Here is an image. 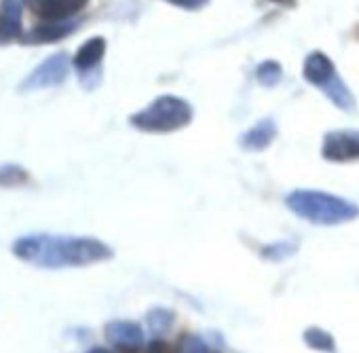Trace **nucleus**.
<instances>
[{
    "label": "nucleus",
    "mask_w": 359,
    "mask_h": 353,
    "mask_svg": "<svg viewBox=\"0 0 359 353\" xmlns=\"http://www.w3.org/2000/svg\"><path fill=\"white\" fill-rule=\"evenodd\" d=\"M148 319H150V326H152V330H156V332H163V330H167V326L171 324L173 315H171L169 311H165V309H154V311H150Z\"/></svg>",
    "instance_id": "18"
},
{
    "label": "nucleus",
    "mask_w": 359,
    "mask_h": 353,
    "mask_svg": "<svg viewBox=\"0 0 359 353\" xmlns=\"http://www.w3.org/2000/svg\"><path fill=\"white\" fill-rule=\"evenodd\" d=\"M89 353H110V351H108V349H104V347H93Z\"/></svg>",
    "instance_id": "22"
},
{
    "label": "nucleus",
    "mask_w": 359,
    "mask_h": 353,
    "mask_svg": "<svg viewBox=\"0 0 359 353\" xmlns=\"http://www.w3.org/2000/svg\"><path fill=\"white\" fill-rule=\"evenodd\" d=\"M273 3H279V5H292L294 0H273Z\"/></svg>",
    "instance_id": "23"
},
{
    "label": "nucleus",
    "mask_w": 359,
    "mask_h": 353,
    "mask_svg": "<svg viewBox=\"0 0 359 353\" xmlns=\"http://www.w3.org/2000/svg\"><path fill=\"white\" fill-rule=\"evenodd\" d=\"M177 353H210V349L199 336L187 334V336H182V340H180V345H177Z\"/></svg>",
    "instance_id": "17"
},
{
    "label": "nucleus",
    "mask_w": 359,
    "mask_h": 353,
    "mask_svg": "<svg viewBox=\"0 0 359 353\" xmlns=\"http://www.w3.org/2000/svg\"><path fill=\"white\" fill-rule=\"evenodd\" d=\"M106 338L125 353H135L144 345V330L135 321H110L106 326Z\"/></svg>",
    "instance_id": "7"
},
{
    "label": "nucleus",
    "mask_w": 359,
    "mask_h": 353,
    "mask_svg": "<svg viewBox=\"0 0 359 353\" xmlns=\"http://www.w3.org/2000/svg\"><path fill=\"white\" fill-rule=\"evenodd\" d=\"M74 30H76V22L74 20H68V22H45L43 26L30 30L28 36L24 39V43H30V45L55 43L60 39H66Z\"/></svg>",
    "instance_id": "9"
},
{
    "label": "nucleus",
    "mask_w": 359,
    "mask_h": 353,
    "mask_svg": "<svg viewBox=\"0 0 359 353\" xmlns=\"http://www.w3.org/2000/svg\"><path fill=\"white\" fill-rule=\"evenodd\" d=\"M334 76H336L334 64H332V60L325 53L315 51V53H311L306 58V62H304V79L309 83H313V85H317L321 89Z\"/></svg>",
    "instance_id": "10"
},
{
    "label": "nucleus",
    "mask_w": 359,
    "mask_h": 353,
    "mask_svg": "<svg viewBox=\"0 0 359 353\" xmlns=\"http://www.w3.org/2000/svg\"><path fill=\"white\" fill-rule=\"evenodd\" d=\"M167 3H171V5H175V7H180V9H201L208 0H167Z\"/></svg>",
    "instance_id": "19"
},
{
    "label": "nucleus",
    "mask_w": 359,
    "mask_h": 353,
    "mask_svg": "<svg viewBox=\"0 0 359 353\" xmlns=\"http://www.w3.org/2000/svg\"><path fill=\"white\" fill-rule=\"evenodd\" d=\"M148 353H167V345L161 338H154L148 347Z\"/></svg>",
    "instance_id": "21"
},
{
    "label": "nucleus",
    "mask_w": 359,
    "mask_h": 353,
    "mask_svg": "<svg viewBox=\"0 0 359 353\" xmlns=\"http://www.w3.org/2000/svg\"><path fill=\"white\" fill-rule=\"evenodd\" d=\"M304 342L317 351H323V353H334L336 351V342L332 338L330 332L321 330V328H309L304 332Z\"/></svg>",
    "instance_id": "14"
},
{
    "label": "nucleus",
    "mask_w": 359,
    "mask_h": 353,
    "mask_svg": "<svg viewBox=\"0 0 359 353\" xmlns=\"http://www.w3.org/2000/svg\"><path fill=\"white\" fill-rule=\"evenodd\" d=\"M193 108L187 100L175 95H161L148 108L131 116V125L150 133H169L191 123Z\"/></svg>",
    "instance_id": "3"
},
{
    "label": "nucleus",
    "mask_w": 359,
    "mask_h": 353,
    "mask_svg": "<svg viewBox=\"0 0 359 353\" xmlns=\"http://www.w3.org/2000/svg\"><path fill=\"white\" fill-rule=\"evenodd\" d=\"M275 135H277V125L271 119H262L248 133H243L241 144L248 150H264L275 140Z\"/></svg>",
    "instance_id": "11"
},
{
    "label": "nucleus",
    "mask_w": 359,
    "mask_h": 353,
    "mask_svg": "<svg viewBox=\"0 0 359 353\" xmlns=\"http://www.w3.org/2000/svg\"><path fill=\"white\" fill-rule=\"evenodd\" d=\"M28 180V173L18 165H3L0 167V187H15Z\"/></svg>",
    "instance_id": "16"
},
{
    "label": "nucleus",
    "mask_w": 359,
    "mask_h": 353,
    "mask_svg": "<svg viewBox=\"0 0 359 353\" xmlns=\"http://www.w3.org/2000/svg\"><path fill=\"white\" fill-rule=\"evenodd\" d=\"M22 36V0L0 3V43H11Z\"/></svg>",
    "instance_id": "8"
},
{
    "label": "nucleus",
    "mask_w": 359,
    "mask_h": 353,
    "mask_svg": "<svg viewBox=\"0 0 359 353\" xmlns=\"http://www.w3.org/2000/svg\"><path fill=\"white\" fill-rule=\"evenodd\" d=\"M13 254L36 267L64 269L87 267L112 258V250L93 237H68V235H28L13 244Z\"/></svg>",
    "instance_id": "1"
},
{
    "label": "nucleus",
    "mask_w": 359,
    "mask_h": 353,
    "mask_svg": "<svg viewBox=\"0 0 359 353\" xmlns=\"http://www.w3.org/2000/svg\"><path fill=\"white\" fill-rule=\"evenodd\" d=\"M256 79L264 85V87H275L281 81V66L277 62H262L256 68Z\"/></svg>",
    "instance_id": "15"
},
{
    "label": "nucleus",
    "mask_w": 359,
    "mask_h": 353,
    "mask_svg": "<svg viewBox=\"0 0 359 353\" xmlns=\"http://www.w3.org/2000/svg\"><path fill=\"white\" fill-rule=\"evenodd\" d=\"M104 53H106V41H104L102 36L89 39V41L76 51V55H74V66H76L81 72L91 70V68H95V66L102 62Z\"/></svg>",
    "instance_id": "12"
},
{
    "label": "nucleus",
    "mask_w": 359,
    "mask_h": 353,
    "mask_svg": "<svg viewBox=\"0 0 359 353\" xmlns=\"http://www.w3.org/2000/svg\"><path fill=\"white\" fill-rule=\"evenodd\" d=\"M321 154H323V159L334 161V163H344V161L359 159V131L357 129L330 131L323 138Z\"/></svg>",
    "instance_id": "5"
},
{
    "label": "nucleus",
    "mask_w": 359,
    "mask_h": 353,
    "mask_svg": "<svg viewBox=\"0 0 359 353\" xmlns=\"http://www.w3.org/2000/svg\"><path fill=\"white\" fill-rule=\"evenodd\" d=\"M24 3L43 22H68L87 7L89 0H24Z\"/></svg>",
    "instance_id": "6"
},
{
    "label": "nucleus",
    "mask_w": 359,
    "mask_h": 353,
    "mask_svg": "<svg viewBox=\"0 0 359 353\" xmlns=\"http://www.w3.org/2000/svg\"><path fill=\"white\" fill-rule=\"evenodd\" d=\"M287 208L313 225H342L359 216V208L342 197L321 191H294L285 199Z\"/></svg>",
    "instance_id": "2"
},
{
    "label": "nucleus",
    "mask_w": 359,
    "mask_h": 353,
    "mask_svg": "<svg viewBox=\"0 0 359 353\" xmlns=\"http://www.w3.org/2000/svg\"><path fill=\"white\" fill-rule=\"evenodd\" d=\"M321 91L334 102V106H338L340 110H346V112H351V110H355V98H353V93L348 91V87L344 85V81L336 74L332 81H327L323 87H321Z\"/></svg>",
    "instance_id": "13"
},
{
    "label": "nucleus",
    "mask_w": 359,
    "mask_h": 353,
    "mask_svg": "<svg viewBox=\"0 0 359 353\" xmlns=\"http://www.w3.org/2000/svg\"><path fill=\"white\" fill-rule=\"evenodd\" d=\"M290 252H292V248H290L287 244H279V246L266 248V250H264V256L271 258V254H279V258H285V256H290Z\"/></svg>",
    "instance_id": "20"
},
{
    "label": "nucleus",
    "mask_w": 359,
    "mask_h": 353,
    "mask_svg": "<svg viewBox=\"0 0 359 353\" xmlns=\"http://www.w3.org/2000/svg\"><path fill=\"white\" fill-rule=\"evenodd\" d=\"M68 72H70V60H68V55L66 53L51 55L41 66H36L30 76L24 79L22 91H34V89H47V87L62 85L68 79Z\"/></svg>",
    "instance_id": "4"
}]
</instances>
